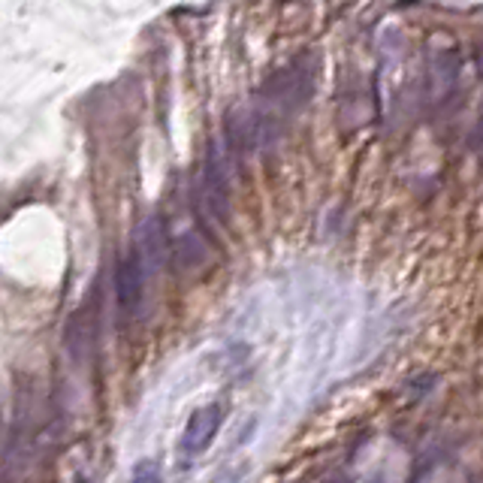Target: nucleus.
Masks as SVG:
<instances>
[{
    "label": "nucleus",
    "mask_w": 483,
    "mask_h": 483,
    "mask_svg": "<svg viewBox=\"0 0 483 483\" xmlns=\"http://www.w3.org/2000/svg\"><path fill=\"white\" fill-rule=\"evenodd\" d=\"M212 260V251H209V242L199 230H188L181 236L172 239V254H170V263L176 266L179 272H199L206 269Z\"/></svg>",
    "instance_id": "nucleus-5"
},
{
    "label": "nucleus",
    "mask_w": 483,
    "mask_h": 483,
    "mask_svg": "<svg viewBox=\"0 0 483 483\" xmlns=\"http://www.w3.org/2000/svg\"><path fill=\"white\" fill-rule=\"evenodd\" d=\"M230 154L224 143H215L206 148V161L199 170L197 181V209L206 221L215 227H224L230 221L233 209V179H230Z\"/></svg>",
    "instance_id": "nucleus-1"
},
{
    "label": "nucleus",
    "mask_w": 483,
    "mask_h": 483,
    "mask_svg": "<svg viewBox=\"0 0 483 483\" xmlns=\"http://www.w3.org/2000/svg\"><path fill=\"white\" fill-rule=\"evenodd\" d=\"M148 290H152V278L143 272L133 257L127 254L119 263L115 272V294H119V312L127 323H136L145 318L148 312Z\"/></svg>",
    "instance_id": "nucleus-3"
},
{
    "label": "nucleus",
    "mask_w": 483,
    "mask_h": 483,
    "mask_svg": "<svg viewBox=\"0 0 483 483\" xmlns=\"http://www.w3.org/2000/svg\"><path fill=\"white\" fill-rule=\"evenodd\" d=\"M127 483H161V469H157V462H152V460L136 462Z\"/></svg>",
    "instance_id": "nucleus-6"
},
{
    "label": "nucleus",
    "mask_w": 483,
    "mask_h": 483,
    "mask_svg": "<svg viewBox=\"0 0 483 483\" xmlns=\"http://www.w3.org/2000/svg\"><path fill=\"white\" fill-rule=\"evenodd\" d=\"M170 254H172V239H170V230H166V221L161 215H148L136 224L133 230V242H130V257L143 266V272L148 278H157L166 263H170Z\"/></svg>",
    "instance_id": "nucleus-2"
},
{
    "label": "nucleus",
    "mask_w": 483,
    "mask_h": 483,
    "mask_svg": "<svg viewBox=\"0 0 483 483\" xmlns=\"http://www.w3.org/2000/svg\"><path fill=\"white\" fill-rule=\"evenodd\" d=\"M221 423H224V405L212 402V405L197 408V411L190 414L188 423H185V432H181V441H179V451L185 456H199L203 451H209L215 435L221 432Z\"/></svg>",
    "instance_id": "nucleus-4"
}]
</instances>
